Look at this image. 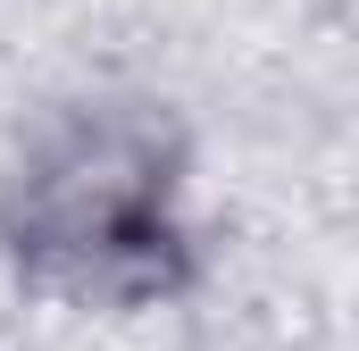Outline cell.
<instances>
[{
    "mask_svg": "<svg viewBox=\"0 0 359 351\" xmlns=\"http://www.w3.org/2000/svg\"><path fill=\"white\" fill-rule=\"evenodd\" d=\"M192 134L168 100L84 84L0 143V251L17 284L76 318L168 310L192 284Z\"/></svg>",
    "mask_w": 359,
    "mask_h": 351,
    "instance_id": "6da1fadb",
    "label": "cell"
}]
</instances>
